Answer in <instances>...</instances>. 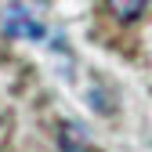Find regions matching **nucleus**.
<instances>
[{"label":"nucleus","instance_id":"nucleus-1","mask_svg":"<svg viewBox=\"0 0 152 152\" xmlns=\"http://www.w3.org/2000/svg\"><path fill=\"white\" fill-rule=\"evenodd\" d=\"M0 29H4V36H22V40H40L44 36V26L36 22L29 11H22V7H7Z\"/></svg>","mask_w":152,"mask_h":152},{"label":"nucleus","instance_id":"nucleus-2","mask_svg":"<svg viewBox=\"0 0 152 152\" xmlns=\"http://www.w3.org/2000/svg\"><path fill=\"white\" fill-rule=\"evenodd\" d=\"M58 148L62 152H91V138L80 123H62L58 127Z\"/></svg>","mask_w":152,"mask_h":152},{"label":"nucleus","instance_id":"nucleus-3","mask_svg":"<svg viewBox=\"0 0 152 152\" xmlns=\"http://www.w3.org/2000/svg\"><path fill=\"white\" fill-rule=\"evenodd\" d=\"M148 0H109V11L120 18V22H134V18L145 11Z\"/></svg>","mask_w":152,"mask_h":152}]
</instances>
